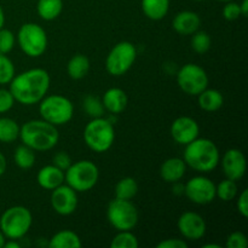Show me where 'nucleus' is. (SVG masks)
Listing matches in <instances>:
<instances>
[{"instance_id": "nucleus-1", "label": "nucleus", "mask_w": 248, "mask_h": 248, "mask_svg": "<svg viewBox=\"0 0 248 248\" xmlns=\"http://www.w3.org/2000/svg\"><path fill=\"white\" fill-rule=\"evenodd\" d=\"M50 87V75L45 69L33 68L15 75L10 81V92L15 101L24 106L39 103L47 93Z\"/></svg>"}, {"instance_id": "nucleus-2", "label": "nucleus", "mask_w": 248, "mask_h": 248, "mask_svg": "<svg viewBox=\"0 0 248 248\" xmlns=\"http://www.w3.org/2000/svg\"><path fill=\"white\" fill-rule=\"evenodd\" d=\"M219 159L218 147L208 138L198 137L186 145L183 160L186 166L195 171L212 172L219 165Z\"/></svg>"}, {"instance_id": "nucleus-3", "label": "nucleus", "mask_w": 248, "mask_h": 248, "mask_svg": "<svg viewBox=\"0 0 248 248\" xmlns=\"http://www.w3.org/2000/svg\"><path fill=\"white\" fill-rule=\"evenodd\" d=\"M22 143L34 152H47L56 147L60 140L57 127L45 120H31L21 126Z\"/></svg>"}, {"instance_id": "nucleus-4", "label": "nucleus", "mask_w": 248, "mask_h": 248, "mask_svg": "<svg viewBox=\"0 0 248 248\" xmlns=\"http://www.w3.org/2000/svg\"><path fill=\"white\" fill-rule=\"evenodd\" d=\"M33 223L31 211L24 206H12L0 217V232L6 239L19 240L26 236Z\"/></svg>"}, {"instance_id": "nucleus-5", "label": "nucleus", "mask_w": 248, "mask_h": 248, "mask_svg": "<svg viewBox=\"0 0 248 248\" xmlns=\"http://www.w3.org/2000/svg\"><path fill=\"white\" fill-rule=\"evenodd\" d=\"M115 131L107 119L93 118L84 130V140L87 147L96 153H104L113 147Z\"/></svg>"}, {"instance_id": "nucleus-6", "label": "nucleus", "mask_w": 248, "mask_h": 248, "mask_svg": "<svg viewBox=\"0 0 248 248\" xmlns=\"http://www.w3.org/2000/svg\"><path fill=\"white\" fill-rule=\"evenodd\" d=\"M98 178V167L90 160L72 162V165L64 171V181L77 193L91 190L97 184Z\"/></svg>"}, {"instance_id": "nucleus-7", "label": "nucleus", "mask_w": 248, "mask_h": 248, "mask_svg": "<svg viewBox=\"0 0 248 248\" xmlns=\"http://www.w3.org/2000/svg\"><path fill=\"white\" fill-rule=\"evenodd\" d=\"M39 103H40L39 113H40L43 120L55 126L69 123L74 115L73 103L67 97L61 96V94L44 97Z\"/></svg>"}, {"instance_id": "nucleus-8", "label": "nucleus", "mask_w": 248, "mask_h": 248, "mask_svg": "<svg viewBox=\"0 0 248 248\" xmlns=\"http://www.w3.org/2000/svg\"><path fill=\"white\" fill-rule=\"evenodd\" d=\"M138 211L131 200L114 199L107 208L108 222L118 232L132 230L138 223Z\"/></svg>"}, {"instance_id": "nucleus-9", "label": "nucleus", "mask_w": 248, "mask_h": 248, "mask_svg": "<svg viewBox=\"0 0 248 248\" xmlns=\"http://www.w3.org/2000/svg\"><path fill=\"white\" fill-rule=\"evenodd\" d=\"M21 50L29 57H40L47 48L45 29L36 23H24L17 34Z\"/></svg>"}, {"instance_id": "nucleus-10", "label": "nucleus", "mask_w": 248, "mask_h": 248, "mask_svg": "<svg viewBox=\"0 0 248 248\" xmlns=\"http://www.w3.org/2000/svg\"><path fill=\"white\" fill-rule=\"evenodd\" d=\"M137 57L136 46L130 41L116 44L106 60V69L113 77H121L131 69Z\"/></svg>"}, {"instance_id": "nucleus-11", "label": "nucleus", "mask_w": 248, "mask_h": 248, "mask_svg": "<svg viewBox=\"0 0 248 248\" xmlns=\"http://www.w3.org/2000/svg\"><path fill=\"white\" fill-rule=\"evenodd\" d=\"M208 75L206 70L195 63L184 64L177 73V84L182 91L190 96H198L208 86Z\"/></svg>"}, {"instance_id": "nucleus-12", "label": "nucleus", "mask_w": 248, "mask_h": 248, "mask_svg": "<svg viewBox=\"0 0 248 248\" xmlns=\"http://www.w3.org/2000/svg\"><path fill=\"white\" fill-rule=\"evenodd\" d=\"M184 194L196 205H207L216 199V184L207 177H194L184 186Z\"/></svg>"}, {"instance_id": "nucleus-13", "label": "nucleus", "mask_w": 248, "mask_h": 248, "mask_svg": "<svg viewBox=\"0 0 248 248\" xmlns=\"http://www.w3.org/2000/svg\"><path fill=\"white\" fill-rule=\"evenodd\" d=\"M50 202L56 213L61 216H69L78 207V194L68 184H61L51 193Z\"/></svg>"}, {"instance_id": "nucleus-14", "label": "nucleus", "mask_w": 248, "mask_h": 248, "mask_svg": "<svg viewBox=\"0 0 248 248\" xmlns=\"http://www.w3.org/2000/svg\"><path fill=\"white\" fill-rule=\"evenodd\" d=\"M179 232L189 241H198L206 234V222L199 213L184 212L177 222Z\"/></svg>"}, {"instance_id": "nucleus-15", "label": "nucleus", "mask_w": 248, "mask_h": 248, "mask_svg": "<svg viewBox=\"0 0 248 248\" xmlns=\"http://www.w3.org/2000/svg\"><path fill=\"white\" fill-rule=\"evenodd\" d=\"M171 136L176 143L186 145L199 137L200 127L196 120L190 116H179L172 123Z\"/></svg>"}, {"instance_id": "nucleus-16", "label": "nucleus", "mask_w": 248, "mask_h": 248, "mask_svg": "<svg viewBox=\"0 0 248 248\" xmlns=\"http://www.w3.org/2000/svg\"><path fill=\"white\" fill-rule=\"evenodd\" d=\"M222 169L227 178L240 181L246 173V156L241 150L236 148L227 150L222 157Z\"/></svg>"}, {"instance_id": "nucleus-17", "label": "nucleus", "mask_w": 248, "mask_h": 248, "mask_svg": "<svg viewBox=\"0 0 248 248\" xmlns=\"http://www.w3.org/2000/svg\"><path fill=\"white\" fill-rule=\"evenodd\" d=\"M172 26L174 31L181 35H191L200 29L201 18L196 12L186 10V11L178 12L174 16Z\"/></svg>"}, {"instance_id": "nucleus-18", "label": "nucleus", "mask_w": 248, "mask_h": 248, "mask_svg": "<svg viewBox=\"0 0 248 248\" xmlns=\"http://www.w3.org/2000/svg\"><path fill=\"white\" fill-rule=\"evenodd\" d=\"M186 171V164L181 157H170L162 162L160 167V176L166 183L179 182Z\"/></svg>"}, {"instance_id": "nucleus-19", "label": "nucleus", "mask_w": 248, "mask_h": 248, "mask_svg": "<svg viewBox=\"0 0 248 248\" xmlns=\"http://www.w3.org/2000/svg\"><path fill=\"white\" fill-rule=\"evenodd\" d=\"M127 94L119 87H111V89L107 90L102 98V104H103L104 109L111 114L123 113L127 107Z\"/></svg>"}, {"instance_id": "nucleus-20", "label": "nucleus", "mask_w": 248, "mask_h": 248, "mask_svg": "<svg viewBox=\"0 0 248 248\" xmlns=\"http://www.w3.org/2000/svg\"><path fill=\"white\" fill-rule=\"evenodd\" d=\"M36 181L41 188L46 190H53L64 183V171L56 167L55 165H47L39 170Z\"/></svg>"}, {"instance_id": "nucleus-21", "label": "nucleus", "mask_w": 248, "mask_h": 248, "mask_svg": "<svg viewBox=\"0 0 248 248\" xmlns=\"http://www.w3.org/2000/svg\"><path fill=\"white\" fill-rule=\"evenodd\" d=\"M199 106L202 110L212 113V111L219 110L224 103V97L218 90L208 89L206 87L201 93L198 94Z\"/></svg>"}, {"instance_id": "nucleus-22", "label": "nucleus", "mask_w": 248, "mask_h": 248, "mask_svg": "<svg viewBox=\"0 0 248 248\" xmlns=\"http://www.w3.org/2000/svg\"><path fill=\"white\" fill-rule=\"evenodd\" d=\"M142 11L152 21L165 18L170 10V0H142Z\"/></svg>"}, {"instance_id": "nucleus-23", "label": "nucleus", "mask_w": 248, "mask_h": 248, "mask_svg": "<svg viewBox=\"0 0 248 248\" xmlns=\"http://www.w3.org/2000/svg\"><path fill=\"white\" fill-rule=\"evenodd\" d=\"M81 245L80 237L72 230H61L56 232L48 241L50 248H79Z\"/></svg>"}, {"instance_id": "nucleus-24", "label": "nucleus", "mask_w": 248, "mask_h": 248, "mask_svg": "<svg viewBox=\"0 0 248 248\" xmlns=\"http://www.w3.org/2000/svg\"><path fill=\"white\" fill-rule=\"evenodd\" d=\"M90 70V61L85 55H78L73 56L69 60L67 64V72L68 75L72 78L73 80H80L87 75Z\"/></svg>"}, {"instance_id": "nucleus-25", "label": "nucleus", "mask_w": 248, "mask_h": 248, "mask_svg": "<svg viewBox=\"0 0 248 248\" xmlns=\"http://www.w3.org/2000/svg\"><path fill=\"white\" fill-rule=\"evenodd\" d=\"M38 15L45 21H53L63 11V0H38Z\"/></svg>"}, {"instance_id": "nucleus-26", "label": "nucleus", "mask_w": 248, "mask_h": 248, "mask_svg": "<svg viewBox=\"0 0 248 248\" xmlns=\"http://www.w3.org/2000/svg\"><path fill=\"white\" fill-rule=\"evenodd\" d=\"M138 193V184L132 177L121 178L115 186V198L121 200H132Z\"/></svg>"}, {"instance_id": "nucleus-27", "label": "nucleus", "mask_w": 248, "mask_h": 248, "mask_svg": "<svg viewBox=\"0 0 248 248\" xmlns=\"http://www.w3.org/2000/svg\"><path fill=\"white\" fill-rule=\"evenodd\" d=\"M19 126L14 119H0V142L12 143L19 137Z\"/></svg>"}, {"instance_id": "nucleus-28", "label": "nucleus", "mask_w": 248, "mask_h": 248, "mask_svg": "<svg viewBox=\"0 0 248 248\" xmlns=\"http://www.w3.org/2000/svg\"><path fill=\"white\" fill-rule=\"evenodd\" d=\"M14 160L15 164L22 170H28L31 169L35 164V153L33 149H31L27 145L22 144L19 147H17V149L15 150L14 154Z\"/></svg>"}, {"instance_id": "nucleus-29", "label": "nucleus", "mask_w": 248, "mask_h": 248, "mask_svg": "<svg viewBox=\"0 0 248 248\" xmlns=\"http://www.w3.org/2000/svg\"><path fill=\"white\" fill-rule=\"evenodd\" d=\"M237 193L239 190H237L236 181L232 179L225 178L218 186H216V198H219L224 202L234 200L237 196Z\"/></svg>"}, {"instance_id": "nucleus-30", "label": "nucleus", "mask_w": 248, "mask_h": 248, "mask_svg": "<svg viewBox=\"0 0 248 248\" xmlns=\"http://www.w3.org/2000/svg\"><path fill=\"white\" fill-rule=\"evenodd\" d=\"M140 246L138 239L135 234L131 232V230H125V232H119L111 240V248H137Z\"/></svg>"}, {"instance_id": "nucleus-31", "label": "nucleus", "mask_w": 248, "mask_h": 248, "mask_svg": "<svg viewBox=\"0 0 248 248\" xmlns=\"http://www.w3.org/2000/svg\"><path fill=\"white\" fill-rule=\"evenodd\" d=\"M191 35H193V38H191V47L196 53L203 55V53L210 50L211 45H212V40H211V36L207 31L199 29Z\"/></svg>"}, {"instance_id": "nucleus-32", "label": "nucleus", "mask_w": 248, "mask_h": 248, "mask_svg": "<svg viewBox=\"0 0 248 248\" xmlns=\"http://www.w3.org/2000/svg\"><path fill=\"white\" fill-rule=\"evenodd\" d=\"M15 77V65L6 55L0 53V85L10 84Z\"/></svg>"}, {"instance_id": "nucleus-33", "label": "nucleus", "mask_w": 248, "mask_h": 248, "mask_svg": "<svg viewBox=\"0 0 248 248\" xmlns=\"http://www.w3.org/2000/svg\"><path fill=\"white\" fill-rule=\"evenodd\" d=\"M84 108L86 113L92 118H101L103 114L104 107L101 99L94 96H87L84 101Z\"/></svg>"}, {"instance_id": "nucleus-34", "label": "nucleus", "mask_w": 248, "mask_h": 248, "mask_svg": "<svg viewBox=\"0 0 248 248\" xmlns=\"http://www.w3.org/2000/svg\"><path fill=\"white\" fill-rule=\"evenodd\" d=\"M15 43H16V36L11 31L5 28L0 29V53L6 55L12 51Z\"/></svg>"}, {"instance_id": "nucleus-35", "label": "nucleus", "mask_w": 248, "mask_h": 248, "mask_svg": "<svg viewBox=\"0 0 248 248\" xmlns=\"http://www.w3.org/2000/svg\"><path fill=\"white\" fill-rule=\"evenodd\" d=\"M248 246L247 236L241 232H234L228 236L225 247L227 248H246Z\"/></svg>"}, {"instance_id": "nucleus-36", "label": "nucleus", "mask_w": 248, "mask_h": 248, "mask_svg": "<svg viewBox=\"0 0 248 248\" xmlns=\"http://www.w3.org/2000/svg\"><path fill=\"white\" fill-rule=\"evenodd\" d=\"M241 16V10H240V4L237 2L228 1L225 2L224 7H223V17L227 21H235Z\"/></svg>"}, {"instance_id": "nucleus-37", "label": "nucleus", "mask_w": 248, "mask_h": 248, "mask_svg": "<svg viewBox=\"0 0 248 248\" xmlns=\"http://www.w3.org/2000/svg\"><path fill=\"white\" fill-rule=\"evenodd\" d=\"M15 98L10 90L0 89V114L6 113L14 107Z\"/></svg>"}, {"instance_id": "nucleus-38", "label": "nucleus", "mask_w": 248, "mask_h": 248, "mask_svg": "<svg viewBox=\"0 0 248 248\" xmlns=\"http://www.w3.org/2000/svg\"><path fill=\"white\" fill-rule=\"evenodd\" d=\"M56 167H58L62 171H65L68 167L72 165V159L65 152H60L53 156V164Z\"/></svg>"}, {"instance_id": "nucleus-39", "label": "nucleus", "mask_w": 248, "mask_h": 248, "mask_svg": "<svg viewBox=\"0 0 248 248\" xmlns=\"http://www.w3.org/2000/svg\"><path fill=\"white\" fill-rule=\"evenodd\" d=\"M237 211H239L240 215L244 218L248 217V190L245 189L240 193L239 198H237Z\"/></svg>"}, {"instance_id": "nucleus-40", "label": "nucleus", "mask_w": 248, "mask_h": 248, "mask_svg": "<svg viewBox=\"0 0 248 248\" xmlns=\"http://www.w3.org/2000/svg\"><path fill=\"white\" fill-rule=\"evenodd\" d=\"M157 248H188V242L182 239H166L156 245Z\"/></svg>"}, {"instance_id": "nucleus-41", "label": "nucleus", "mask_w": 248, "mask_h": 248, "mask_svg": "<svg viewBox=\"0 0 248 248\" xmlns=\"http://www.w3.org/2000/svg\"><path fill=\"white\" fill-rule=\"evenodd\" d=\"M6 167H7V164H6V159H5L4 154H2L1 152H0V176H2V174L6 172Z\"/></svg>"}, {"instance_id": "nucleus-42", "label": "nucleus", "mask_w": 248, "mask_h": 248, "mask_svg": "<svg viewBox=\"0 0 248 248\" xmlns=\"http://www.w3.org/2000/svg\"><path fill=\"white\" fill-rule=\"evenodd\" d=\"M240 10H241V16L246 17L248 15V0H242L240 4Z\"/></svg>"}, {"instance_id": "nucleus-43", "label": "nucleus", "mask_w": 248, "mask_h": 248, "mask_svg": "<svg viewBox=\"0 0 248 248\" xmlns=\"http://www.w3.org/2000/svg\"><path fill=\"white\" fill-rule=\"evenodd\" d=\"M4 247L5 248H19V247H21V245L17 242V240L10 239V241H5Z\"/></svg>"}, {"instance_id": "nucleus-44", "label": "nucleus", "mask_w": 248, "mask_h": 248, "mask_svg": "<svg viewBox=\"0 0 248 248\" xmlns=\"http://www.w3.org/2000/svg\"><path fill=\"white\" fill-rule=\"evenodd\" d=\"M4 23H5V14H4V10H2L1 6H0V29L4 27Z\"/></svg>"}, {"instance_id": "nucleus-45", "label": "nucleus", "mask_w": 248, "mask_h": 248, "mask_svg": "<svg viewBox=\"0 0 248 248\" xmlns=\"http://www.w3.org/2000/svg\"><path fill=\"white\" fill-rule=\"evenodd\" d=\"M5 241H6V237H5V236H4V234H2V232H0V248L4 247Z\"/></svg>"}, {"instance_id": "nucleus-46", "label": "nucleus", "mask_w": 248, "mask_h": 248, "mask_svg": "<svg viewBox=\"0 0 248 248\" xmlns=\"http://www.w3.org/2000/svg\"><path fill=\"white\" fill-rule=\"evenodd\" d=\"M202 248H220V246L217 244H207V245H203Z\"/></svg>"}, {"instance_id": "nucleus-47", "label": "nucleus", "mask_w": 248, "mask_h": 248, "mask_svg": "<svg viewBox=\"0 0 248 248\" xmlns=\"http://www.w3.org/2000/svg\"><path fill=\"white\" fill-rule=\"evenodd\" d=\"M218 1H222V2H228V1H232V0H218Z\"/></svg>"}, {"instance_id": "nucleus-48", "label": "nucleus", "mask_w": 248, "mask_h": 248, "mask_svg": "<svg viewBox=\"0 0 248 248\" xmlns=\"http://www.w3.org/2000/svg\"><path fill=\"white\" fill-rule=\"evenodd\" d=\"M195 1H203V0H195Z\"/></svg>"}]
</instances>
